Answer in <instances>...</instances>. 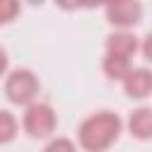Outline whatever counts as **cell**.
<instances>
[{"mask_svg":"<svg viewBox=\"0 0 152 152\" xmlns=\"http://www.w3.org/2000/svg\"><path fill=\"white\" fill-rule=\"evenodd\" d=\"M119 116L112 112H100L95 116H90L83 126H81V145L90 152H100L104 150L119 133Z\"/></svg>","mask_w":152,"mask_h":152,"instance_id":"6da1fadb","label":"cell"},{"mask_svg":"<svg viewBox=\"0 0 152 152\" xmlns=\"http://www.w3.org/2000/svg\"><path fill=\"white\" fill-rule=\"evenodd\" d=\"M36 90H38V81H36V76H33L31 71H26V69L14 71V74L7 78V83H5L7 97H10L12 102H17V104H26V102L36 95Z\"/></svg>","mask_w":152,"mask_h":152,"instance_id":"7a4b0ae2","label":"cell"},{"mask_svg":"<svg viewBox=\"0 0 152 152\" xmlns=\"http://www.w3.org/2000/svg\"><path fill=\"white\" fill-rule=\"evenodd\" d=\"M24 128L31 135H36V138L48 135L55 128V114H52V109L48 104H33V107H28V112L24 116Z\"/></svg>","mask_w":152,"mask_h":152,"instance_id":"3957f363","label":"cell"},{"mask_svg":"<svg viewBox=\"0 0 152 152\" xmlns=\"http://www.w3.org/2000/svg\"><path fill=\"white\" fill-rule=\"evenodd\" d=\"M107 17H109L112 24H119V26L135 24L138 17H140V5L138 2H116V5H109L107 7Z\"/></svg>","mask_w":152,"mask_h":152,"instance_id":"277c9868","label":"cell"},{"mask_svg":"<svg viewBox=\"0 0 152 152\" xmlns=\"http://www.w3.org/2000/svg\"><path fill=\"white\" fill-rule=\"evenodd\" d=\"M152 90V74L145 69H138L133 74H128L126 78V93L131 97H145Z\"/></svg>","mask_w":152,"mask_h":152,"instance_id":"5b68a950","label":"cell"},{"mask_svg":"<svg viewBox=\"0 0 152 152\" xmlns=\"http://www.w3.org/2000/svg\"><path fill=\"white\" fill-rule=\"evenodd\" d=\"M107 48H109V55H116V57H126L135 52V38L128 36V33H116V36H109L107 40Z\"/></svg>","mask_w":152,"mask_h":152,"instance_id":"8992f818","label":"cell"},{"mask_svg":"<svg viewBox=\"0 0 152 152\" xmlns=\"http://www.w3.org/2000/svg\"><path fill=\"white\" fill-rule=\"evenodd\" d=\"M131 133L135 138L152 135V109H138L131 114Z\"/></svg>","mask_w":152,"mask_h":152,"instance_id":"52a82bcc","label":"cell"},{"mask_svg":"<svg viewBox=\"0 0 152 152\" xmlns=\"http://www.w3.org/2000/svg\"><path fill=\"white\" fill-rule=\"evenodd\" d=\"M104 71L112 76V78H128V59L126 57H116V55H109L104 59Z\"/></svg>","mask_w":152,"mask_h":152,"instance_id":"ba28073f","label":"cell"},{"mask_svg":"<svg viewBox=\"0 0 152 152\" xmlns=\"http://www.w3.org/2000/svg\"><path fill=\"white\" fill-rule=\"evenodd\" d=\"M0 124H2V126H0V133H2V135H0V138H2V142H7V140L14 135V119H12V114H10V112H2V114H0Z\"/></svg>","mask_w":152,"mask_h":152,"instance_id":"9c48e42d","label":"cell"},{"mask_svg":"<svg viewBox=\"0 0 152 152\" xmlns=\"http://www.w3.org/2000/svg\"><path fill=\"white\" fill-rule=\"evenodd\" d=\"M45 152H74V147L69 140H55V142H50V147Z\"/></svg>","mask_w":152,"mask_h":152,"instance_id":"30bf717a","label":"cell"},{"mask_svg":"<svg viewBox=\"0 0 152 152\" xmlns=\"http://www.w3.org/2000/svg\"><path fill=\"white\" fill-rule=\"evenodd\" d=\"M142 52H145V57L152 62V33L147 36V40H145V45H142Z\"/></svg>","mask_w":152,"mask_h":152,"instance_id":"8fae6325","label":"cell"}]
</instances>
